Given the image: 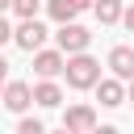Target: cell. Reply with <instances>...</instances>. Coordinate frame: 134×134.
Segmentation results:
<instances>
[{
    "instance_id": "cell-1",
    "label": "cell",
    "mask_w": 134,
    "mask_h": 134,
    "mask_svg": "<svg viewBox=\"0 0 134 134\" xmlns=\"http://www.w3.org/2000/svg\"><path fill=\"white\" fill-rule=\"evenodd\" d=\"M63 75H67V88H92L100 80V63L92 54H67Z\"/></svg>"
},
{
    "instance_id": "cell-2",
    "label": "cell",
    "mask_w": 134,
    "mask_h": 134,
    "mask_svg": "<svg viewBox=\"0 0 134 134\" xmlns=\"http://www.w3.org/2000/svg\"><path fill=\"white\" fill-rule=\"evenodd\" d=\"M54 42H59V50H63V54H84V50H88V42H92V34H88L84 25H75V21H67V25H59Z\"/></svg>"
},
{
    "instance_id": "cell-3",
    "label": "cell",
    "mask_w": 134,
    "mask_h": 134,
    "mask_svg": "<svg viewBox=\"0 0 134 134\" xmlns=\"http://www.w3.org/2000/svg\"><path fill=\"white\" fill-rule=\"evenodd\" d=\"M13 42H17L21 50H29V54H34V50H42V42H46L42 21H38V17H34V21H21V25L13 29Z\"/></svg>"
},
{
    "instance_id": "cell-4",
    "label": "cell",
    "mask_w": 134,
    "mask_h": 134,
    "mask_svg": "<svg viewBox=\"0 0 134 134\" xmlns=\"http://www.w3.org/2000/svg\"><path fill=\"white\" fill-rule=\"evenodd\" d=\"M0 100H4V109H13V113H25V109L34 105V88H29V84H21V80H13V84H4Z\"/></svg>"
},
{
    "instance_id": "cell-5",
    "label": "cell",
    "mask_w": 134,
    "mask_h": 134,
    "mask_svg": "<svg viewBox=\"0 0 134 134\" xmlns=\"http://www.w3.org/2000/svg\"><path fill=\"white\" fill-rule=\"evenodd\" d=\"M92 126H96L92 105H71V109H67V117H63V130H67V134H88Z\"/></svg>"
},
{
    "instance_id": "cell-6",
    "label": "cell",
    "mask_w": 134,
    "mask_h": 134,
    "mask_svg": "<svg viewBox=\"0 0 134 134\" xmlns=\"http://www.w3.org/2000/svg\"><path fill=\"white\" fill-rule=\"evenodd\" d=\"M63 50H34V71L42 75V80H54V75H63Z\"/></svg>"
},
{
    "instance_id": "cell-7",
    "label": "cell",
    "mask_w": 134,
    "mask_h": 134,
    "mask_svg": "<svg viewBox=\"0 0 134 134\" xmlns=\"http://www.w3.org/2000/svg\"><path fill=\"white\" fill-rule=\"evenodd\" d=\"M92 88H96V100H100L105 109H117V105L126 100V88H121V80H96Z\"/></svg>"
},
{
    "instance_id": "cell-8",
    "label": "cell",
    "mask_w": 134,
    "mask_h": 134,
    "mask_svg": "<svg viewBox=\"0 0 134 134\" xmlns=\"http://www.w3.org/2000/svg\"><path fill=\"white\" fill-rule=\"evenodd\" d=\"M109 67L117 80H134V50L130 46H113L109 50Z\"/></svg>"
},
{
    "instance_id": "cell-9",
    "label": "cell",
    "mask_w": 134,
    "mask_h": 134,
    "mask_svg": "<svg viewBox=\"0 0 134 134\" xmlns=\"http://www.w3.org/2000/svg\"><path fill=\"white\" fill-rule=\"evenodd\" d=\"M34 100H38L42 109H54V105L63 100V92H59V84H50V80H42V84L34 88Z\"/></svg>"
},
{
    "instance_id": "cell-10",
    "label": "cell",
    "mask_w": 134,
    "mask_h": 134,
    "mask_svg": "<svg viewBox=\"0 0 134 134\" xmlns=\"http://www.w3.org/2000/svg\"><path fill=\"white\" fill-rule=\"evenodd\" d=\"M92 8H96V17H100V25L121 21V0H92Z\"/></svg>"
},
{
    "instance_id": "cell-11",
    "label": "cell",
    "mask_w": 134,
    "mask_h": 134,
    "mask_svg": "<svg viewBox=\"0 0 134 134\" xmlns=\"http://www.w3.org/2000/svg\"><path fill=\"white\" fill-rule=\"evenodd\" d=\"M46 8H50V17H54L59 25H67V21H75V13H80V8L71 4V0H50Z\"/></svg>"
},
{
    "instance_id": "cell-12",
    "label": "cell",
    "mask_w": 134,
    "mask_h": 134,
    "mask_svg": "<svg viewBox=\"0 0 134 134\" xmlns=\"http://www.w3.org/2000/svg\"><path fill=\"white\" fill-rule=\"evenodd\" d=\"M38 4H42V0H8V8H13L21 21H34V17H38Z\"/></svg>"
},
{
    "instance_id": "cell-13",
    "label": "cell",
    "mask_w": 134,
    "mask_h": 134,
    "mask_svg": "<svg viewBox=\"0 0 134 134\" xmlns=\"http://www.w3.org/2000/svg\"><path fill=\"white\" fill-rule=\"evenodd\" d=\"M17 134H46V130H42V121H34V117H25V121L17 126Z\"/></svg>"
},
{
    "instance_id": "cell-14",
    "label": "cell",
    "mask_w": 134,
    "mask_h": 134,
    "mask_svg": "<svg viewBox=\"0 0 134 134\" xmlns=\"http://www.w3.org/2000/svg\"><path fill=\"white\" fill-rule=\"evenodd\" d=\"M4 42H13V29H8V21L0 17V46H4Z\"/></svg>"
},
{
    "instance_id": "cell-15",
    "label": "cell",
    "mask_w": 134,
    "mask_h": 134,
    "mask_svg": "<svg viewBox=\"0 0 134 134\" xmlns=\"http://www.w3.org/2000/svg\"><path fill=\"white\" fill-rule=\"evenodd\" d=\"M121 21H126V29L134 34V8H126V13H121Z\"/></svg>"
},
{
    "instance_id": "cell-16",
    "label": "cell",
    "mask_w": 134,
    "mask_h": 134,
    "mask_svg": "<svg viewBox=\"0 0 134 134\" xmlns=\"http://www.w3.org/2000/svg\"><path fill=\"white\" fill-rule=\"evenodd\" d=\"M88 134H117V130H113V126H92Z\"/></svg>"
},
{
    "instance_id": "cell-17",
    "label": "cell",
    "mask_w": 134,
    "mask_h": 134,
    "mask_svg": "<svg viewBox=\"0 0 134 134\" xmlns=\"http://www.w3.org/2000/svg\"><path fill=\"white\" fill-rule=\"evenodd\" d=\"M4 75H8V63H4V54H0V84H4Z\"/></svg>"
},
{
    "instance_id": "cell-18",
    "label": "cell",
    "mask_w": 134,
    "mask_h": 134,
    "mask_svg": "<svg viewBox=\"0 0 134 134\" xmlns=\"http://www.w3.org/2000/svg\"><path fill=\"white\" fill-rule=\"evenodd\" d=\"M71 4H75V8H88V4H92V0H71Z\"/></svg>"
},
{
    "instance_id": "cell-19",
    "label": "cell",
    "mask_w": 134,
    "mask_h": 134,
    "mask_svg": "<svg viewBox=\"0 0 134 134\" xmlns=\"http://www.w3.org/2000/svg\"><path fill=\"white\" fill-rule=\"evenodd\" d=\"M126 84H130V92H126V96H130V100H134V80H126Z\"/></svg>"
},
{
    "instance_id": "cell-20",
    "label": "cell",
    "mask_w": 134,
    "mask_h": 134,
    "mask_svg": "<svg viewBox=\"0 0 134 134\" xmlns=\"http://www.w3.org/2000/svg\"><path fill=\"white\" fill-rule=\"evenodd\" d=\"M4 8H8V0H0V17H4Z\"/></svg>"
},
{
    "instance_id": "cell-21",
    "label": "cell",
    "mask_w": 134,
    "mask_h": 134,
    "mask_svg": "<svg viewBox=\"0 0 134 134\" xmlns=\"http://www.w3.org/2000/svg\"><path fill=\"white\" fill-rule=\"evenodd\" d=\"M59 134H67V130H59Z\"/></svg>"
}]
</instances>
